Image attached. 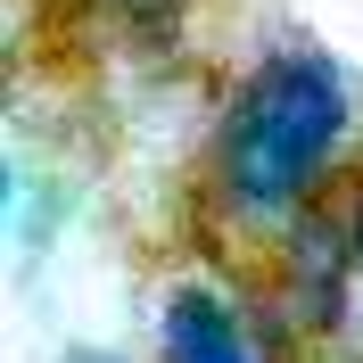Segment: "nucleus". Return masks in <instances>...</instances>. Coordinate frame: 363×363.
<instances>
[{"instance_id": "1", "label": "nucleus", "mask_w": 363, "mask_h": 363, "mask_svg": "<svg viewBox=\"0 0 363 363\" xmlns=\"http://www.w3.org/2000/svg\"><path fill=\"white\" fill-rule=\"evenodd\" d=\"M347 149H355V83H347V67L322 42H281L240 74V91L215 116L206 206L231 231L281 240L297 215L322 206Z\"/></svg>"}, {"instance_id": "2", "label": "nucleus", "mask_w": 363, "mask_h": 363, "mask_svg": "<svg viewBox=\"0 0 363 363\" xmlns=\"http://www.w3.org/2000/svg\"><path fill=\"white\" fill-rule=\"evenodd\" d=\"M355 223L347 206H314L281 231L272 256V322H289V339H330L347 322V272H355Z\"/></svg>"}, {"instance_id": "3", "label": "nucleus", "mask_w": 363, "mask_h": 363, "mask_svg": "<svg viewBox=\"0 0 363 363\" xmlns=\"http://www.w3.org/2000/svg\"><path fill=\"white\" fill-rule=\"evenodd\" d=\"M157 363H256V330L215 281H182L157 314Z\"/></svg>"}, {"instance_id": "4", "label": "nucleus", "mask_w": 363, "mask_h": 363, "mask_svg": "<svg viewBox=\"0 0 363 363\" xmlns=\"http://www.w3.org/2000/svg\"><path fill=\"white\" fill-rule=\"evenodd\" d=\"M91 25H108L116 42H133V50H165L190 25V0H74Z\"/></svg>"}, {"instance_id": "5", "label": "nucleus", "mask_w": 363, "mask_h": 363, "mask_svg": "<svg viewBox=\"0 0 363 363\" xmlns=\"http://www.w3.org/2000/svg\"><path fill=\"white\" fill-rule=\"evenodd\" d=\"M347 223H355V256H363V182H355V206H347Z\"/></svg>"}, {"instance_id": "6", "label": "nucleus", "mask_w": 363, "mask_h": 363, "mask_svg": "<svg viewBox=\"0 0 363 363\" xmlns=\"http://www.w3.org/2000/svg\"><path fill=\"white\" fill-rule=\"evenodd\" d=\"M83 363H116V355H83Z\"/></svg>"}, {"instance_id": "7", "label": "nucleus", "mask_w": 363, "mask_h": 363, "mask_svg": "<svg viewBox=\"0 0 363 363\" xmlns=\"http://www.w3.org/2000/svg\"><path fill=\"white\" fill-rule=\"evenodd\" d=\"M355 363H363V355H355Z\"/></svg>"}]
</instances>
